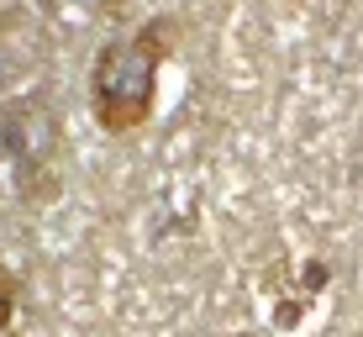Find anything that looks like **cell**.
Listing matches in <instances>:
<instances>
[{"label": "cell", "mask_w": 363, "mask_h": 337, "mask_svg": "<svg viewBox=\"0 0 363 337\" xmlns=\"http://www.w3.org/2000/svg\"><path fill=\"white\" fill-rule=\"evenodd\" d=\"M174 37H179V21L174 16H147L137 21L127 37L106 43L95 53L90 69V111L100 121V132L127 137L137 127H147L158 106V74H164Z\"/></svg>", "instance_id": "cell-1"}]
</instances>
